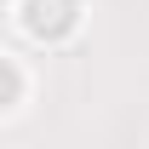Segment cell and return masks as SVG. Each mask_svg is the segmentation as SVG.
Listing matches in <instances>:
<instances>
[{"label": "cell", "instance_id": "1", "mask_svg": "<svg viewBox=\"0 0 149 149\" xmlns=\"http://www.w3.org/2000/svg\"><path fill=\"white\" fill-rule=\"evenodd\" d=\"M69 23H74L69 0H29V29L35 35H63Z\"/></svg>", "mask_w": 149, "mask_h": 149}]
</instances>
